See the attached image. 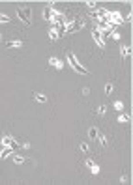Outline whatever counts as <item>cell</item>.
I'll return each mask as SVG.
<instances>
[{
	"instance_id": "obj_6",
	"label": "cell",
	"mask_w": 133,
	"mask_h": 185,
	"mask_svg": "<svg viewBox=\"0 0 133 185\" xmlns=\"http://www.w3.org/2000/svg\"><path fill=\"white\" fill-rule=\"evenodd\" d=\"M86 167L90 168V172H92L94 176H96V174H99V167H97V165L94 163L92 159H88V161H86Z\"/></svg>"
},
{
	"instance_id": "obj_24",
	"label": "cell",
	"mask_w": 133,
	"mask_h": 185,
	"mask_svg": "<svg viewBox=\"0 0 133 185\" xmlns=\"http://www.w3.org/2000/svg\"><path fill=\"white\" fill-rule=\"evenodd\" d=\"M86 6H88V10H94V8H96V2H86Z\"/></svg>"
},
{
	"instance_id": "obj_11",
	"label": "cell",
	"mask_w": 133,
	"mask_h": 185,
	"mask_svg": "<svg viewBox=\"0 0 133 185\" xmlns=\"http://www.w3.org/2000/svg\"><path fill=\"white\" fill-rule=\"evenodd\" d=\"M11 142H13V139H11V137H4V139H2V146L4 148H8V146H11Z\"/></svg>"
},
{
	"instance_id": "obj_19",
	"label": "cell",
	"mask_w": 133,
	"mask_h": 185,
	"mask_svg": "<svg viewBox=\"0 0 133 185\" xmlns=\"http://www.w3.org/2000/svg\"><path fill=\"white\" fill-rule=\"evenodd\" d=\"M79 150H81V152H84V153H88V144L86 142H81L79 144Z\"/></svg>"
},
{
	"instance_id": "obj_20",
	"label": "cell",
	"mask_w": 133,
	"mask_h": 185,
	"mask_svg": "<svg viewBox=\"0 0 133 185\" xmlns=\"http://www.w3.org/2000/svg\"><path fill=\"white\" fill-rule=\"evenodd\" d=\"M10 21H11V19L8 17L6 13H0V23H10Z\"/></svg>"
},
{
	"instance_id": "obj_3",
	"label": "cell",
	"mask_w": 133,
	"mask_h": 185,
	"mask_svg": "<svg viewBox=\"0 0 133 185\" xmlns=\"http://www.w3.org/2000/svg\"><path fill=\"white\" fill-rule=\"evenodd\" d=\"M84 26V21H71V23H68L66 25V34H71V32H77V30H81Z\"/></svg>"
},
{
	"instance_id": "obj_13",
	"label": "cell",
	"mask_w": 133,
	"mask_h": 185,
	"mask_svg": "<svg viewBox=\"0 0 133 185\" xmlns=\"http://www.w3.org/2000/svg\"><path fill=\"white\" fill-rule=\"evenodd\" d=\"M105 112H107V107H105V105H99V107L96 109V114H97V116H103Z\"/></svg>"
},
{
	"instance_id": "obj_16",
	"label": "cell",
	"mask_w": 133,
	"mask_h": 185,
	"mask_svg": "<svg viewBox=\"0 0 133 185\" xmlns=\"http://www.w3.org/2000/svg\"><path fill=\"white\" fill-rule=\"evenodd\" d=\"M112 88H114V84H112V82H107V84H105V94L109 96V94L112 92Z\"/></svg>"
},
{
	"instance_id": "obj_12",
	"label": "cell",
	"mask_w": 133,
	"mask_h": 185,
	"mask_svg": "<svg viewBox=\"0 0 133 185\" xmlns=\"http://www.w3.org/2000/svg\"><path fill=\"white\" fill-rule=\"evenodd\" d=\"M49 38H51V41H56V39L60 38V36H58V32H56V28H51V32H49Z\"/></svg>"
},
{
	"instance_id": "obj_10",
	"label": "cell",
	"mask_w": 133,
	"mask_h": 185,
	"mask_svg": "<svg viewBox=\"0 0 133 185\" xmlns=\"http://www.w3.org/2000/svg\"><path fill=\"white\" fill-rule=\"evenodd\" d=\"M88 137H90V139H97V137H99L97 129H96V127H90V129H88Z\"/></svg>"
},
{
	"instance_id": "obj_2",
	"label": "cell",
	"mask_w": 133,
	"mask_h": 185,
	"mask_svg": "<svg viewBox=\"0 0 133 185\" xmlns=\"http://www.w3.org/2000/svg\"><path fill=\"white\" fill-rule=\"evenodd\" d=\"M68 62H69V66H71V68L75 69L77 73H81V75H88V69H86V68H83V66L77 62V58L73 56L71 53H68Z\"/></svg>"
},
{
	"instance_id": "obj_17",
	"label": "cell",
	"mask_w": 133,
	"mask_h": 185,
	"mask_svg": "<svg viewBox=\"0 0 133 185\" xmlns=\"http://www.w3.org/2000/svg\"><path fill=\"white\" fill-rule=\"evenodd\" d=\"M130 120H131L130 114H120L118 116V122H130Z\"/></svg>"
},
{
	"instance_id": "obj_18",
	"label": "cell",
	"mask_w": 133,
	"mask_h": 185,
	"mask_svg": "<svg viewBox=\"0 0 133 185\" xmlns=\"http://www.w3.org/2000/svg\"><path fill=\"white\" fill-rule=\"evenodd\" d=\"M13 161H15V163H17V165H23V163H25L26 159H25V157H23V155H15V157H13Z\"/></svg>"
},
{
	"instance_id": "obj_9",
	"label": "cell",
	"mask_w": 133,
	"mask_h": 185,
	"mask_svg": "<svg viewBox=\"0 0 133 185\" xmlns=\"http://www.w3.org/2000/svg\"><path fill=\"white\" fill-rule=\"evenodd\" d=\"M10 153H13V150H11L10 146H8V148H4L2 152H0V159H6V157H10Z\"/></svg>"
},
{
	"instance_id": "obj_8",
	"label": "cell",
	"mask_w": 133,
	"mask_h": 185,
	"mask_svg": "<svg viewBox=\"0 0 133 185\" xmlns=\"http://www.w3.org/2000/svg\"><path fill=\"white\" fill-rule=\"evenodd\" d=\"M34 99H36L38 103H47V96H43V94H40V92H34Z\"/></svg>"
},
{
	"instance_id": "obj_14",
	"label": "cell",
	"mask_w": 133,
	"mask_h": 185,
	"mask_svg": "<svg viewBox=\"0 0 133 185\" xmlns=\"http://www.w3.org/2000/svg\"><path fill=\"white\" fill-rule=\"evenodd\" d=\"M122 56L124 58H130L131 56V47H124V49H122Z\"/></svg>"
},
{
	"instance_id": "obj_7",
	"label": "cell",
	"mask_w": 133,
	"mask_h": 185,
	"mask_svg": "<svg viewBox=\"0 0 133 185\" xmlns=\"http://www.w3.org/2000/svg\"><path fill=\"white\" fill-rule=\"evenodd\" d=\"M49 64H51V68H54V69H62V62L58 60V58H54V56L49 58Z\"/></svg>"
},
{
	"instance_id": "obj_22",
	"label": "cell",
	"mask_w": 133,
	"mask_h": 185,
	"mask_svg": "<svg viewBox=\"0 0 133 185\" xmlns=\"http://www.w3.org/2000/svg\"><path fill=\"white\" fill-rule=\"evenodd\" d=\"M99 144H101V146H107V144H109L107 137H99Z\"/></svg>"
},
{
	"instance_id": "obj_21",
	"label": "cell",
	"mask_w": 133,
	"mask_h": 185,
	"mask_svg": "<svg viewBox=\"0 0 133 185\" xmlns=\"http://www.w3.org/2000/svg\"><path fill=\"white\" fill-rule=\"evenodd\" d=\"M114 109H116V111H122V109H124V103H122V101H114Z\"/></svg>"
},
{
	"instance_id": "obj_23",
	"label": "cell",
	"mask_w": 133,
	"mask_h": 185,
	"mask_svg": "<svg viewBox=\"0 0 133 185\" xmlns=\"http://www.w3.org/2000/svg\"><path fill=\"white\" fill-rule=\"evenodd\" d=\"M111 38H112V39H120V34L116 32V30H112V32H111Z\"/></svg>"
},
{
	"instance_id": "obj_15",
	"label": "cell",
	"mask_w": 133,
	"mask_h": 185,
	"mask_svg": "<svg viewBox=\"0 0 133 185\" xmlns=\"http://www.w3.org/2000/svg\"><path fill=\"white\" fill-rule=\"evenodd\" d=\"M8 47H11V49H13V47H23V41H19V39H13V41L8 43Z\"/></svg>"
},
{
	"instance_id": "obj_4",
	"label": "cell",
	"mask_w": 133,
	"mask_h": 185,
	"mask_svg": "<svg viewBox=\"0 0 133 185\" xmlns=\"http://www.w3.org/2000/svg\"><path fill=\"white\" fill-rule=\"evenodd\" d=\"M107 21L111 23L112 26H114V25H122V21H124V19L120 17V13H118V11H109V13H107Z\"/></svg>"
},
{
	"instance_id": "obj_5",
	"label": "cell",
	"mask_w": 133,
	"mask_h": 185,
	"mask_svg": "<svg viewBox=\"0 0 133 185\" xmlns=\"http://www.w3.org/2000/svg\"><path fill=\"white\" fill-rule=\"evenodd\" d=\"M92 38H94V41H96L97 45L101 47V49H105V41H103V38H101V32H99V30H94Z\"/></svg>"
},
{
	"instance_id": "obj_1",
	"label": "cell",
	"mask_w": 133,
	"mask_h": 185,
	"mask_svg": "<svg viewBox=\"0 0 133 185\" xmlns=\"http://www.w3.org/2000/svg\"><path fill=\"white\" fill-rule=\"evenodd\" d=\"M17 17L21 19L25 25H30V23H32V10H30V8H17Z\"/></svg>"
}]
</instances>
